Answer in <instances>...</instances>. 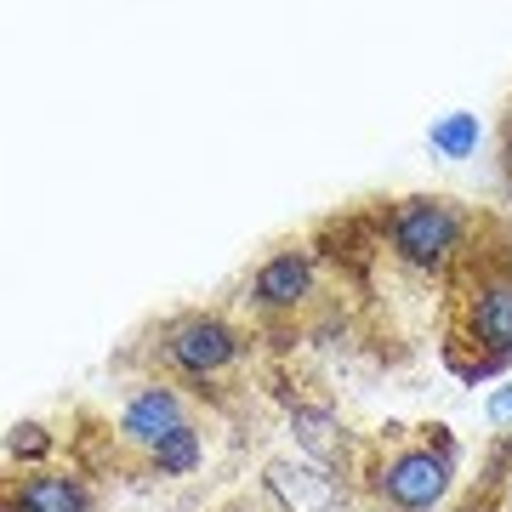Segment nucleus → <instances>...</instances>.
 I'll return each mask as SVG.
<instances>
[{
    "label": "nucleus",
    "mask_w": 512,
    "mask_h": 512,
    "mask_svg": "<svg viewBox=\"0 0 512 512\" xmlns=\"http://www.w3.org/2000/svg\"><path fill=\"white\" fill-rule=\"evenodd\" d=\"M461 234H467V217H461L450 200H404L387 222V239H393V256L404 268H421V274H439L450 268L461 251Z\"/></svg>",
    "instance_id": "nucleus-1"
},
{
    "label": "nucleus",
    "mask_w": 512,
    "mask_h": 512,
    "mask_svg": "<svg viewBox=\"0 0 512 512\" xmlns=\"http://www.w3.org/2000/svg\"><path fill=\"white\" fill-rule=\"evenodd\" d=\"M478 348V365L495 370L512 359V274H484L473 291L461 296V336Z\"/></svg>",
    "instance_id": "nucleus-2"
},
{
    "label": "nucleus",
    "mask_w": 512,
    "mask_h": 512,
    "mask_svg": "<svg viewBox=\"0 0 512 512\" xmlns=\"http://www.w3.org/2000/svg\"><path fill=\"white\" fill-rule=\"evenodd\" d=\"M450 478H456V450L450 444H439V450L421 444V450H404L382 467V495L399 512H427L444 501Z\"/></svg>",
    "instance_id": "nucleus-3"
},
{
    "label": "nucleus",
    "mask_w": 512,
    "mask_h": 512,
    "mask_svg": "<svg viewBox=\"0 0 512 512\" xmlns=\"http://www.w3.org/2000/svg\"><path fill=\"white\" fill-rule=\"evenodd\" d=\"M165 359L183 376H217L222 365L239 359V330L217 313H188L165 330Z\"/></svg>",
    "instance_id": "nucleus-4"
},
{
    "label": "nucleus",
    "mask_w": 512,
    "mask_h": 512,
    "mask_svg": "<svg viewBox=\"0 0 512 512\" xmlns=\"http://www.w3.org/2000/svg\"><path fill=\"white\" fill-rule=\"evenodd\" d=\"M183 427H194L183 393H171V387H160V382L137 387V393L126 399V410H120V439L137 444V450H148V456H154L165 439H177Z\"/></svg>",
    "instance_id": "nucleus-5"
},
{
    "label": "nucleus",
    "mask_w": 512,
    "mask_h": 512,
    "mask_svg": "<svg viewBox=\"0 0 512 512\" xmlns=\"http://www.w3.org/2000/svg\"><path fill=\"white\" fill-rule=\"evenodd\" d=\"M256 302L268 313H285V308H302L313 296V262H308V251H279V256H268L262 268H256Z\"/></svg>",
    "instance_id": "nucleus-6"
},
{
    "label": "nucleus",
    "mask_w": 512,
    "mask_h": 512,
    "mask_svg": "<svg viewBox=\"0 0 512 512\" xmlns=\"http://www.w3.org/2000/svg\"><path fill=\"white\" fill-rule=\"evenodd\" d=\"M6 512H92V495L69 473H29L6 495Z\"/></svg>",
    "instance_id": "nucleus-7"
},
{
    "label": "nucleus",
    "mask_w": 512,
    "mask_h": 512,
    "mask_svg": "<svg viewBox=\"0 0 512 512\" xmlns=\"http://www.w3.org/2000/svg\"><path fill=\"white\" fill-rule=\"evenodd\" d=\"M268 490L279 495L285 512H325L330 507V478L308 461H274L268 467Z\"/></svg>",
    "instance_id": "nucleus-8"
},
{
    "label": "nucleus",
    "mask_w": 512,
    "mask_h": 512,
    "mask_svg": "<svg viewBox=\"0 0 512 512\" xmlns=\"http://www.w3.org/2000/svg\"><path fill=\"white\" fill-rule=\"evenodd\" d=\"M478 137H484L478 114L456 109V114H444V120H433V131H427V148H433L439 160H467V154H478Z\"/></svg>",
    "instance_id": "nucleus-9"
},
{
    "label": "nucleus",
    "mask_w": 512,
    "mask_h": 512,
    "mask_svg": "<svg viewBox=\"0 0 512 512\" xmlns=\"http://www.w3.org/2000/svg\"><path fill=\"white\" fill-rule=\"evenodd\" d=\"M148 461H154L160 473H194V461H200V433H194V427H183L177 439H165Z\"/></svg>",
    "instance_id": "nucleus-10"
},
{
    "label": "nucleus",
    "mask_w": 512,
    "mask_h": 512,
    "mask_svg": "<svg viewBox=\"0 0 512 512\" xmlns=\"http://www.w3.org/2000/svg\"><path fill=\"white\" fill-rule=\"evenodd\" d=\"M46 450H52V433H46L40 421H18V427L6 433V456L12 461H40Z\"/></svg>",
    "instance_id": "nucleus-11"
},
{
    "label": "nucleus",
    "mask_w": 512,
    "mask_h": 512,
    "mask_svg": "<svg viewBox=\"0 0 512 512\" xmlns=\"http://www.w3.org/2000/svg\"><path fill=\"white\" fill-rule=\"evenodd\" d=\"M484 416H490V427H512V382L490 387V399H484Z\"/></svg>",
    "instance_id": "nucleus-12"
},
{
    "label": "nucleus",
    "mask_w": 512,
    "mask_h": 512,
    "mask_svg": "<svg viewBox=\"0 0 512 512\" xmlns=\"http://www.w3.org/2000/svg\"><path fill=\"white\" fill-rule=\"evenodd\" d=\"M507 171H512V131H507Z\"/></svg>",
    "instance_id": "nucleus-13"
}]
</instances>
